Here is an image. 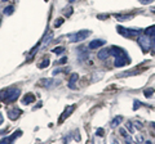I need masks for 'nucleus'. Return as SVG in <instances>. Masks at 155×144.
<instances>
[{"instance_id": "1", "label": "nucleus", "mask_w": 155, "mask_h": 144, "mask_svg": "<svg viewBox=\"0 0 155 144\" xmlns=\"http://www.w3.org/2000/svg\"><path fill=\"white\" fill-rule=\"evenodd\" d=\"M138 45L141 46V49L143 53H147L150 49H151V45H153V41H151V37L147 36V35H140L138 37Z\"/></svg>"}, {"instance_id": "2", "label": "nucleus", "mask_w": 155, "mask_h": 144, "mask_svg": "<svg viewBox=\"0 0 155 144\" xmlns=\"http://www.w3.org/2000/svg\"><path fill=\"white\" fill-rule=\"evenodd\" d=\"M89 35H91V31L83 30V31H78L75 33H72V35H70L69 39H70L71 42H81V41H84Z\"/></svg>"}, {"instance_id": "3", "label": "nucleus", "mask_w": 155, "mask_h": 144, "mask_svg": "<svg viewBox=\"0 0 155 144\" xmlns=\"http://www.w3.org/2000/svg\"><path fill=\"white\" fill-rule=\"evenodd\" d=\"M19 89H16V88H12V89H8L5 94L3 97V100L4 102H14L18 97H19Z\"/></svg>"}, {"instance_id": "4", "label": "nucleus", "mask_w": 155, "mask_h": 144, "mask_svg": "<svg viewBox=\"0 0 155 144\" xmlns=\"http://www.w3.org/2000/svg\"><path fill=\"white\" fill-rule=\"evenodd\" d=\"M118 32L120 35H123L125 37H133L141 33V30H134V28H124L122 26H118Z\"/></svg>"}, {"instance_id": "5", "label": "nucleus", "mask_w": 155, "mask_h": 144, "mask_svg": "<svg viewBox=\"0 0 155 144\" xmlns=\"http://www.w3.org/2000/svg\"><path fill=\"white\" fill-rule=\"evenodd\" d=\"M130 63V58L124 54V55H120V57H115V62H114V66L115 67H124Z\"/></svg>"}, {"instance_id": "6", "label": "nucleus", "mask_w": 155, "mask_h": 144, "mask_svg": "<svg viewBox=\"0 0 155 144\" xmlns=\"http://www.w3.org/2000/svg\"><path fill=\"white\" fill-rule=\"evenodd\" d=\"M97 55H98V59H101V61H106V59H107L111 55V52H110L109 48H105V49L100 50Z\"/></svg>"}, {"instance_id": "7", "label": "nucleus", "mask_w": 155, "mask_h": 144, "mask_svg": "<svg viewBox=\"0 0 155 144\" xmlns=\"http://www.w3.org/2000/svg\"><path fill=\"white\" fill-rule=\"evenodd\" d=\"M105 44H106L105 40H93V41H91L88 44V48L89 49H98V48L104 46Z\"/></svg>"}, {"instance_id": "8", "label": "nucleus", "mask_w": 155, "mask_h": 144, "mask_svg": "<svg viewBox=\"0 0 155 144\" xmlns=\"http://www.w3.org/2000/svg\"><path fill=\"white\" fill-rule=\"evenodd\" d=\"M110 52H111V55H114V57H120V55L127 54V53H125L122 48H118V46H111Z\"/></svg>"}, {"instance_id": "9", "label": "nucleus", "mask_w": 155, "mask_h": 144, "mask_svg": "<svg viewBox=\"0 0 155 144\" xmlns=\"http://www.w3.org/2000/svg\"><path fill=\"white\" fill-rule=\"evenodd\" d=\"M19 114H21V111H19V109H11V111L8 112V118L14 121V120H17L19 117Z\"/></svg>"}, {"instance_id": "10", "label": "nucleus", "mask_w": 155, "mask_h": 144, "mask_svg": "<svg viewBox=\"0 0 155 144\" xmlns=\"http://www.w3.org/2000/svg\"><path fill=\"white\" fill-rule=\"evenodd\" d=\"M34 100H35V97H34L32 94H26L25 97L22 98V103L27 105V104H30V103H34Z\"/></svg>"}, {"instance_id": "11", "label": "nucleus", "mask_w": 155, "mask_h": 144, "mask_svg": "<svg viewBox=\"0 0 155 144\" xmlns=\"http://www.w3.org/2000/svg\"><path fill=\"white\" fill-rule=\"evenodd\" d=\"M19 135H21V131H17V133H14L13 135H11L9 138H4V139H2L0 142H2V143H5V144H7V143H12L14 139H16L17 136H19Z\"/></svg>"}, {"instance_id": "12", "label": "nucleus", "mask_w": 155, "mask_h": 144, "mask_svg": "<svg viewBox=\"0 0 155 144\" xmlns=\"http://www.w3.org/2000/svg\"><path fill=\"white\" fill-rule=\"evenodd\" d=\"M72 111H74V105H69V107H67V108L65 109L64 114H62V116H61V118H60V122H62V121H64V120H65L67 116H70Z\"/></svg>"}, {"instance_id": "13", "label": "nucleus", "mask_w": 155, "mask_h": 144, "mask_svg": "<svg viewBox=\"0 0 155 144\" xmlns=\"http://www.w3.org/2000/svg\"><path fill=\"white\" fill-rule=\"evenodd\" d=\"M78 76L76 74H74V75H71V77H70V81H69V88L70 89H75L76 86H75V83H76V80H78Z\"/></svg>"}, {"instance_id": "14", "label": "nucleus", "mask_w": 155, "mask_h": 144, "mask_svg": "<svg viewBox=\"0 0 155 144\" xmlns=\"http://www.w3.org/2000/svg\"><path fill=\"white\" fill-rule=\"evenodd\" d=\"M145 35H147V36H150V37L155 36V26H150V27H147L146 30H145Z\"/></svg>"}, {"instance_id": "15", "label": "nucleus", "mask_w": 155, "mask_h": 144, "mask_svg": "<svg viewBox=\"0 0 155 144\" xmlns=\"http://www.w3.org/2000/svg\"><path fill=\"white\" fill-rule=\"evenodd\" d=\"M120 122H122V117H120V116H116V117L113 120V121H111V127H113V129L116 127Z\"/></svg>"}, {"instance_id": "16", "label": "nucleus", "mask_w": 155, "mask_h": 144, "mask_svg": "<svg viewBox=\"0 0 155 144\" xmlns=\"http://www.w3.org/2000/svg\"><path fill=\"white\" fill-rule=\"evenodd\" d=\"M52 52L54 53V54H57V55H61L62 53L65 52V48H64V46H57V48H54V49H53Z\"/></svg>"}, {"instance_id": "17", "label": "nucleus", "mask_w": 155, "mask_h": 144, "mask_svg": "<svg viewBox=\"0 0 155 144\" xmlns=\"http://www.w3.org/2000/svg\"><path fill=\"white\" fill-rule=\"evenodd\" d=\"M13 12H14V8L12 5L4 8V14H5V16H11V14H13Z\"/></svg>"}, {"instance_id": "18", "label": "nucleus", "mask_w": 155, "mask_h": 144, "mask_svg": "<svg viewBox=\"0 0 155 144\" xmlns=\"http://www.w3.org/2000/svg\"><path fill=\"white\" fill-rule=\"evenodd\" d=\"M49 66V59H43L41 63H39V68H47Z\"/></svg>"}, {"instance_id": "19", "label": "nucleus", "mask_w": 155, "mask_h": 144, "mask_svg": "<svg viewBox=\"0 0 155 144\" xmlns=\"http://www.w3.org/2000/svg\"><path fill=\"white\" fill-rule=\"evenodd\" d=\"M115 17L118 18L119 21H129L130 18H132V16H120V14H116Z\"/></svg>"}, {"instance_id": "20", "label": "nucleus", "mask_w": 155, "mask_h": 144, "mask_svg": "<svg viewBox=\"0 0 155 144\" xmlns=\"http://www.w3.org/2000/svg\"><path fill=\"white\" fill-rule=\"evenodd\" d=\"M153 94H154V89H146V90H145V97H146V98L153 97Z\"/></svg>"}, {"instance_id": "21", "label": "nucleus", "mask_w": 155, "mask_h": 144, "mask_svg": "<svg viewBox=\"0 0 155 144\" xmlns=\"http://www.w3.org/2000/svg\"><path fill=\"white\" fill-rule=\"evenodd\" d=\"M53 39V33H49V35H48V37H45V39H44V41H43V44H44V45H48V44H49V42H51V40Z\"/></svg>"}, {"instance_id": "22", "label": "nucleus", "mask_w": 155, "mask_h": 144, "mask_svg": "<svg viewBox=\"0 0 155 144\" xmlns=\"http://www.w3.org/2000/svg\"><path fill=\"white\" fill-rule=\"evenodd\" d=\"M43 83H44V86H47V88H51L53 81L51 79H47V80H43Z\"/></svg>"}, {"instance_id": "23", "label": "nucleus", "mask_w": 155, "mask_h": 144, "mask_svg": "<svg viewBox=\"0 0 155 144\" xmlns=\"http://www.w3.org/2000/svg\"><path fill=\"white\" fill-rule=\"evenodd\" d=\"M62 23H64V20H62V18H60V20H57V21H56L54 26H56V27H60V26L62 25Z\"/></svg>"}, {"instance_id": "24", "label": "nucleus", "mask_w": 155, "mask_h": 144, "mask_svg": "<svg viewBox=\"0 0 155 144\" xmlns=\"http://www.w3.org/2000/svg\"><path fill=\"white\" fill-rule=\"evenodd\" d=\"M66 61H67V57H64V58H61L60 61H57V63L58 64H64V63H66Z\"/></svg>"}, {"instance_id": "25", "label": "nucleus", "mask_w": 155, "mask_h": 144, "mask_svg": "<svg viewBox=\"0 0 155 144\" xmlns=\"http://www.w3.org/2000/svg\"><path fill=\"white\" fill-rule=\"evenodd\" d=\"M154 0H140V3L143 4V5H146V4H150V3H153Z\"/></svg>"}, {"instance_id": "26", "label": "nucleus", "mask_w": 155, "mask_h": 144, "mask_svg": "<svg viewBox=\"0 0 155 144\" xmlns=\"http://www.w3.org/2000/svg\"><path fill=\"white\" fill-rule=\"evenodd\" d=\"M120 135H122V136H124V138H127V135H128V134H127V131H125L124 130V129H120Z\"/></svg>"}, {"instance_id": "27", "label": "nucleus", "mask_w": 155, "mask_h": 144, "mask_svg": "<svg viewBox=\"0 0 155 144\" xmlns=\"http://www.w3.org/2000/svg\"><path fill=\"white\" fill-rule=\"evenodd\" d=\"M71 11H72V9H71V8H69V9H66V12H65V16H66V17H70V16H71V13H72Z\"/></svg>"}, {"instance_id": "28", "label": "nucleus", "mask_w": 155, "mask_h": 144, "mask_svg": "<svg viewBox=\"0 0 155 144\" xmlns=\"http://www.w3.org/2000/svg\"><path fill=\"white\" fill-rule=\"evenodd\" d=\"M125 126H127V129H128V130H129L130 133L133 131V126H132V124H130V122H128L127 125H125Z\"/></svg>"}, {"instance_id": "29", "label": "nucleus", "mask_w": 155, "mask_h": 144, "mask_svg": "<svg viewBox=\"0 0 155 144\" xmlns=\"http://www.w3.org/2000/svg\"><path fill=\"white\" fill-rule=\"evenodd\" d=\"M96 133H97V135H100V136H104V129H98V130H97Z\"/></svg>"}, {"instance_id": "30", "label": "nucleus", "mask_w": 155, "mask_h": 144, "mask_svg": "<svg viewBox=\"0 0 155 144\" xmlns=\"http://www.w3.org/2000/svg\"><path fill=\"white\" fill-rule=\"evenodd\" d=\"M151 52H153V54H155V44L151 45Z\"/></svg>"}, {"instance_id": "31", "label": "nucleus", "mask_w": 155, "mask_h": 144, "mask_svg": "<svg viewBox=\"0 0 155 144\" xmlns=\"http://www.w3.org/2000/svg\"><path fill=\"white\" fill-rule=\"evenodd\" d=\"M69 2H70V3H74V2H76V0H69Z\"/></svg>"}, {"instance_id": "32", "label": "nucleus", "mask_w": 155, "mask_h": 144, "mask_svg": "<svg viewBox=\"0 0 155 144\" xmlns=\"http://www.w3.org/2000/svg\"><path fill=\"white\" fill-rule=\"evenodd\" d=\"M2 2H8V0H2Z\"/></svg>"}, {"instance_id": "33", "label": "nucleus", "mask_w": 155, "mask_h": 144, "mask_svg": "<svg viewBox=\"0 0 155 144\" xmlns=\"http://www.w3.org/2000/svg\"><path fill=\"white\" fill-rule=\"evenodd\" d=\"M153 12H154V13H155V9H153Z\"/></svg>"}]
</instances>
